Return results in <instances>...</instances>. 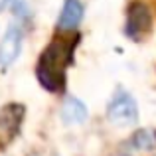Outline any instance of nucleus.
Wrapping results in <instances>:
<instances>
[{"instance_id": "nucleus-6", "label": "nucleus", "mask_w": 156, "mask_h": 156, "mask_svg": "<svg viewBox=\"0 0 156 156\" xmlns=\"http://www.w3.org/2000/svg\"><path fill=\"white\" fill-rule=\"evenodd\" d=\"M81 18H83V4L79 0H65L63 8H61L59 20H57V28L59 30H75L79 26Z\"/></svg>"}, {"instance_id": "nucleus-8", "label": "nucleus", "mask_w": 156, "mask_h": 156, "mask_svg": "<svg viewBox=\"0 0 156 156\" xmlns=\"http://www.w3.org/2000/svg\"><path fill=\"white\" fill-rule=\"evenodd\" d=\"M133 144L136 146V148H140V150H150V148H154L156 140H154V136H152L150 130H138V133L133 136Z\"/></svg>"}, {"instance_id": "nucleus-7", "label": "nucleus", "mask_w": 156, "mask_h": 156, "mask_svg": "<svg viewBox=\"0 0 156 156\" xmlns=\"http://www.w3.org/2000/svg\"><path fill=\"white\" fill-rule=\"evenodd\" d=\"M61 119H63L67 125H77V122H83L87 119V107L81 103L75 97H67L63 107H61Z\"/></svg>"}, {"instance_id": "nucleus-1", "label": "nucleus", "mask_w": 156, "mask_h": 156, "mask_svg": "<svg viewBox=\"0 0 156 156\" xmlns=\"http://www.w3.org/2000/svg\"><path fill=\"white\" fill-rule=\"evenodd\" d=\"M77 40H79L77 36H73V38H65V36L59 38L57 36L40 55L36 75L48 91H53V93L63 91L65 71H67L69 63L73 59V50L77 46Z\"/></svg>"}, {"instance_id": "nucleus-9", "label": "nucleus", "mask_w": 156, "mask_h": 156, "mask_svg": "<svg viewBox=\"0 0 156 156\" xmlns=\"http://www.w3.org/2000/svg\"><path fill=\"white\" fill-rule=\"evenodd\" d=\"M6 2H8V0H0V10H2V8L6 6Z\"/></svg>"}, {"instance_id": "nucleus-4", "label": "nucleus", "mask_w": 156, "mask_h": 156, "mask_svg": "<svg viewBox=\"0 0 156 156\" xmlns=\"http://www.w3.org/2000/svg\"><path fill=\"white\" fill-rule=\"evenodd\" d=\"M22 51V30L18 26H10L0 42V67H8L18 59Z\"/></svg>"}, {"instance_id": "nucleus-2", "label": "nucleus", "mask_w": 156, "mask_h": 156, "mask_svg": "<svg viewBox=\"0 0 156 156\" xmlns=\"http://www.w3.org/2000/svg\"><path fill=\"white\" fill-rule=\"evenodd\" d=\"M107 117H109V121L115 122L117 126L134 125V122L138 121V109H136L134 99L126 91H117V95H115L113 101L109 103Z\"/></svg>"}, {"instance_id": "nucleus-3", "label": "nucleus", "mask_w": 156, "mask_h": 156, "mask_svg": "<svg viewBox=\"0 0 156 156\" xmlns=\"http://www.w3.org/2000/svg\"><path fill=\"white\" fill-rule=\"evenodd\" d=\"M150 30V14L148 8L144 4H133L129 8V16H126V36L130 40H140L146 32Z\"/></svg>"}, {"instance_id": "nucleus-5", "label": "nucleus", "mask_w": 156, "mask_h": 156, "mask_svg": "<svg viewBox=\"0 0 156 156\" xmlns=\"http://www.w3.org/2000/svg\"><path fill=\"white\" fill-rule=\"evenodd\" d=\"M22 117H24L22 105H6L0 111V136L4 140H12L16 136V133L20 130Z\"/></svg>"}]
</instances>
